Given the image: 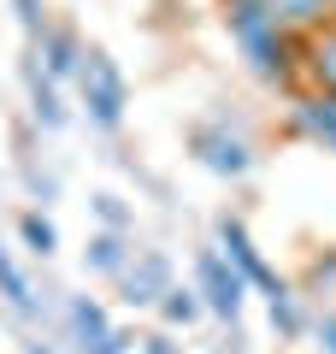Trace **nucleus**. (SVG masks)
I'll use <instances>...</instances> for the list:
<instances>
[{"label": "nucleus", "instance_id": "f257e3e1", "mask_svg": "<svg viewBox=\"0 0 336 354\" xmlns=\"http://www.w3.org/2000/svg\"><path fill=\"white\" fill-rule=\"evenodd\" d=\"M230 36H236V48L248 53V65L260 77H295L301 71V36L295 30H283L277 18H265V12H254V6H230Z\"/></svg>", "mask_w": 336, "mask_h": 354}, {"label": "nucleus", "instance_id": "f03ea898", "mask_svg": "<svg viewBox=\"0 0 336 354\" xmlns=\"http://www.w3.org/2000/svg\"><path fill=\"white\" fill-rule=\"evenodd\" d=\"M77 88H83V106L95 124H118L124 118V71L112 65L106 48H83V65H77Z\"/></svg>", "mask_w": 336, "mask_h": 354}, {"label": "nucleus", "instance_id": "7ed1b4c3", "mask_svg": "<svg viewBox=\"0 0 336 354\" xmlns=\"http://www.w3.org/2000/svg\"><path fill=\"white\" fill-rule=\"evenodd\" d=\"M195 290H200V301H207L218 319H236L242 295H248V278L224 260V248H200L195 254Z\"/></svg>", "mask_w": 336, "mask_h": 354}, {"label": "nucleus", "instance_id": "20e7f679", "mask_svg": "<svg viewBox=\"0 0 336 354\" xmlns=\"http://www.w3.org/2000/svg\"><path fill=\"white\" fill-rule=\"evenodd\" d=\"M218 248H224V260L236 266V272L254 283V290H265V301H283V295H289V290H283V278H277L272 266L260 260V248H254V236L242 230V218H230V213L218 218Z\"/></svg>", "mask_w": 336, "mask_h": 354}, {"label": "nucleus", "instance_id": "39448f33", "mask_svg": "<svg viewBox=\"0 0 336 354\" xmlns=\"http://www.w3.org/2000/svg\"><path fill=\"white\" fill-rule=\"evenodd\" d=\"M118 290H124L130 307H160V295L171 290V260L160 248H136L130 266L118 272Z\"/></svg>", "mask_w": 336, "mask_h": 354}, {"label": "nucleus", "instance_id": "423d86ee", "mask_svg": "<svg viewBox=\"0 0 336 354\" xmlns=\"http://www.w3.org/2000/svg\"><path fill=\"white\" fill-rule=\"evenodd\" d=\"M71 337H77L83 354H124V337L112 330L106 307H100L95 295H77V301H71Z\"/></svg>", "mask_w": 336, "mask_h": 354}, {"label": "nucleus", "instance_id": "0eeeda50", "mask_svg": "<svg viewBox=\"0 0 336 354\" xmlns=\"http://www.w3.org/2000/svg\"><path fill=\"white\" fill-rule=\"evenodd\" d=\"M301 77L319 95H336V18H324L301 36Z\"/></svg>", "mask_w": 336, "mask_h": 354}, {"label": "nucleus", "instance_id": "6e6552de", "mask_svg": "<svg viewBox=\"0 0 336 354\" xmlns=\"http://www.w3.org/2000/svg\"><path fill=\"white\" fill-rule=\"evenodd\" d=\"M195 153H200V165H212L218 177H242L254 165V153H248V142L242 136H230V130H218V124H200L195 136Z\"/></svg>", "mask_w": 336, "mask_h": 354}, {"label": "nucleus", "instance_id": "1a4fd4ad", "mask_svg": "<svg viewBox=\"0 0 336 354\" xmlns=\"http://www.w3.org/2000/svg\"><path fill=\"white\" fill-rule=\"evenodd\" d=\"M224 6H254V12L277 18L283 30H295V36H307L312 24L330 18V0H224Z\"/></svg>", "mask_w": 336, "mask_h": 354}, {"label": "nucleus", "instance_id": "9d476101", "mask_svg": "<svg viewBox=\"0 0 336 354\" xmlns=\"http://www.w3.org/2000/svg\"><path fill=\"white\" fill-rule=\"evenodd\" d=\"M0 301L12 307V313H36V290H30L24 266L12 260V248H6V242H0Z\"/></svg>", "mask_w": 336, "mask_h": 354}, {"label": "nucleus", "instance_id": "9b49d317", "mask_svg": "<svg viewBox=\"0 0 336 354\" xmlns=\"http://www.w3.org/2000/svg\"><path fill=\"white\" fill-rule=\"evenodd\" d=\"M295 124L307 130V136H319V142L336 148V95H319V88H312L307 101L295 106Z\"/></svg>", "mask_w": 336, "mask_h": 354}, {"label": "nucleus", "instance_id": "f8f14e48", "mask_svg": "<svg viewBox=\"0 0 336 354\" xmlns=\"http://www.w3.org/2000/svg\"><path fill=\"white\" fill-rule=\"evenodd\" d=\"M41 59H48V77H77L83 48H77L71 30H41Z\"/></svg>", "mask_w": 336, "mask_h": 354}, {"label": "nucleus", "instance_id": "ddd939ff", "mask_svg": "<svg viewBox=\"0 0 336 354\" xmlns=\"http://www.w3.org/2000/svg\"><path fill=\"white\" fill-rule=\"evenodd\" d=\"M130 254H136V248H124V242L112 236V230L88 236V266H95V272H112V278H118V272L130 266Z\"/></svg>", "mask_w": 336, "mask_h": 354}, {"label": "nucleus", "instance_id": "4468645a", "mask_svg": "<svg viewBox=\"0 0 336 354\" xmlns=\"http://www.w3.org/2000/svg\"><path fill=\"white\" fill-rule=\"evenodd\" d=\"M30 106H36V124H48V130H59L65 124V106H59V95H53V83L30 65Z\"/></svg>", "mask_w": 336, "mask_h": 354}, {"label": "nucleus", "instance_id": "2eb2a0df", "mask_svg": "<svg viewBox=\"0 0 336 354\" xmlns=\"http://www.w3.org/2000/svg\"><path fill=\"white\" fill-rule=\"evenodd\" d=\"M200 290H183V283H171V290L160 295V313H165V325H195L200 319Z\"/></svg>", "mask_w": 336, "mask_h": 354}, {"label": "nucleus", "instance_id": "dca6fc26", "mask_svg": "<svg viewBox=\"0 0 336 354\" xmlns=\"http://www.w3.org/2000/svg\"><path fill=\"white\" fill-rule=\"evenodd\" d=\"M18 230H24V242L41 254V260H48V254H53V242H59V236H53V225H48L41 213H24V218H18Z\"/></svg>", "mask_w": 336, "mask_h": 354}, {"label": "nucleus", "instance_id": "f3484780", "mask_svg": "<svg viewBox=\"0 0 336 354\" xmlns=\"http://www.w3.org/2000/svg\"><path fill=\"white\" fill-rule=\"evenodd\" d=\"M142 354H183L171 337H142Z\"/></svg>", "mask_w": 336, "mask_h": 354}, {"label": "nucleus", "instance_id": "a211bd4d", "mask_svg": "<svg viewBox=\"0 0 336 354\" xmlns=\"http://www.w3.org/2000/svg\"><path fill=\"white\" fill-rule=\"evenodd\" d=\"M18 12H24V30H30V36H41V12H36V0H18Z\"/></svg>", "mask_w": 336, "mask_h": 354}, {"label": "nucleus", "instance_id": "6ab92c4d", "mask_svg": "<svg viewBox=\"0 0 336 354\" xmlns=\"http://www.w3.org/2000/svg\"><path fill=\"white\" fill-rule=\"evenodd\" d=\"M324 354H336V319H324Z\"/></svg>", "mask_w": 336, "mask_h": 354}, {"label": "nucleus", "instance_id": "aec40b11", "mask_svg": "<svg viewBox=\"0 0 336 354\" xmlns=\"http://www.w3.org/2000/svg\"><path fill=\"white\" fill-rule=\"evenodd\" d=\"M24 354H53V348H41V342H30V348H24Z\"/></svg>", "mask_w": 336, "mask_h": 354}, {"label": "nucleus", "instance_id": "412c9836", "mask_svg": "<svg viewBox=\"0 0 336 354\" xmlns=\"http://www.w3.org/2000/svg\"><path fill=\"white\" fill-rule=\"evenodd\" d=\"M330 18H336V0H330Z\"/></svg>", "mask_w": 336, "mask_h": 354}]
</instances>
